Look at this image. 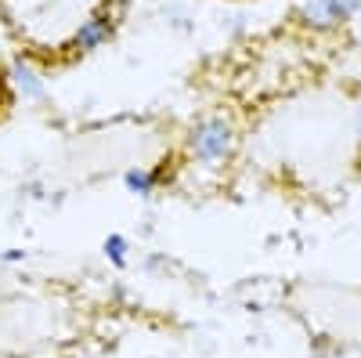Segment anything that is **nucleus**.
<instances>
[{
  "label": "nucleus",
  "mask_w": 361,
  "mask_h": 358,
  "mask_svg": "<svg viewBox=\"0 0 361 358\" xmlns=\"http://www.w3.org/2000/svg\"><path fill=\"white\" fill-rule=\"evenodd\" d=\"M8 98V76H4V66H0V105Z\"/></svg>",
  "instance_id": "f257e3e1"
}]
</instances>
